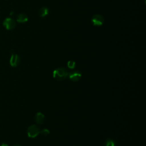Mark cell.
<instances>
[{
    "label": "cell",
    "mask_w": 146,
    "mask_h": 146,
    "mask_svg": "<svg viewBox=\"0 0 146 146\" xmlns=\"http://www.w3.org/2000/svg\"><path fill=\"white\" fill-rule=\"evenodd\" d=\"M0 146H9V145L6 143H2Z\"/></svg>",
    "instance_id": "obj_13"
},
{
    "label": "cell",
    "mask_w": 146,
    "mask_h": 146,
    "mask_svg": "<svg viewBox=\"0 0 146 146\" xmlns=\"http://www.w3.org/2000/svg\"><path fill=\"white\" fill-rule=\"evenodd\" d=\"M68 77L71 81L77 82L81 78L82 74L79 71L74 70L68 72Z\"/></svg>",
    "instance_id": "obj_5"
},
{
    "label": "cell",
    "mask_w": 146,
    "mask_h": 146,
    "mask_svg": "<svg viewBox=\"0 0 146 146\" xmlns=\"http://www.w3.org/2000/svg\"><path fill=\"white\" fill-rule=\"evenodd\" d=\"M13 146H22V145H19V144H15V145H13Z\"/></svg>",
    "instance_id": "obj_14"
},
{
    "label": "cell",
    "mask_w": 146,
    "mask_h": 146,
    "mask_svg": "<svg viewBox=\"0 0 146 146\" xmlns=\"http://www.w3.org/2000/svg\"><path fill=\"white\" fill-rule=\"evenodd\" d=\"M115 141L111 139H107L103 144V146H115Z\"/></svg>",
    "instance_id": "obj_10"
},
{
    "label": "cell",
    "mask_w": 146,
    "mask_h": 146,
    "mask_svg": "<svg viewBox=\"0 0 146 146\" xmlns=\"http://www.w3.org/2000/svg\"><path fill=\"white\" fill-rule=\"evenodd\" d=\"M53 78L57 80H63L68 77V72L64 67H59L54 70Z\"/></svg>",
    "instance_id": "obj_1"
},
{
    "label": "cell",
    "mask_w": 146,
    "mask_h": 146,
    "mask_svg": "<svg viewBox=\"0 0 146 146\" xmlns=\"http://www.w3.org/2000/svg\"><path fill=\"white\" fill-rule=\"evenodd\" d=\"M35 121L39 124H42L44 122L45 117L44 115L41 112H37L35 117Z\"/></svg>",
    "instance_id": "obj_7"
},
{
    "label": "cell",
    "mask_w": 146,
    "mask_h": 146,
    "mask_svg": "<svg viewBox=\"0 0 146 146\" xmlns=\"http://www.w3.org/2000/svg\"><path fill=\"white\" fill-rule=\"evenodd\" d=\"M20 62L19 56L17 54H12L10 59V64L12 67H17Z\"/></svg>",
    "instance_id": "obj_6"
},
{
    "label": "cell",
    "mask_w": 146,
    "mask_h": 146,
    "mask_svg": "<svg viewBox=\"0 0 146 146\" xmlns=\"http://www.w3.org/2000/svg\"><path fill=\"white\" fill-rule=\"evenodd\" d=\"M104 18L100 14H95L91 18V22L94 26H102L104 23Z\"/></svg>",
    "instance_id": "obj_4"
},
{
    "label": "cell",
    "mask_w": 146,
    "mask_h": 146,
    "mask_svg": "<svg viewBox=\"0 0 146 146\" xmlns=\"http://www.w3.org/2000/svg\"><path fill=\"white\" fill-rule=\"evenodd\" d=\"M28 21V17L23 13L19 14L17 16V21L19 23H25Z\"/></svg>",
    "instance_id": "obj_8"
},
{
    "label": "cell",
    "mask_w": 146,
    "mask_h": 146,
    "mask_svg": "<svg viewBox=\"0 0 146 146\" xmlns=\"http://www.w3.org/2000/svg\"><path fill=\"white\" fill-rule=\"evenodd\" d=\"M40 129L36 125H31L27 128V135L29 137L35 138L40 133Z\"/></svg>",
    "instance_id": "obj_2"
},
{
    "label": "cell",
    "mask_w": 146,
    "mask_h": 146,
    "mask_svg": "<svg viewBox=\"0 0 146 146\" xmlns=\"http://www.w3.org/2000/svg\"><path fill=\"white\" fill-rule=\"evenodd\" d=\"M40 133L43 136H47L50 133V131L48 129H43L40 131Z\"/></svg>",
    "instance_id": "obj_12"
},
{
    "label": "cell",
    "mask_w": 146,
    "mask_h": 146,
    "mask_svg": "<svg viewBox=\"0 0 146 146\" xmlns=\"http://www.w3.org/2000/svg\"><path fill=\"white\" fill-rule=\"evenodd\" d=\"M49 13V10L47 7H42L39 10V15L40 17H44Z\"/></svg>",
    "instance_id": "obj_9"
},
{
    "label": "cell",
    "mask_w": 146,
    "mask_h": 146,
    "mask_svg": "<svg viewBox=\"0 0 146 146\" xmlns=\"http://www.w3.org/2000/svg\"><path fill=\"white\" fill-rule=\"evenodd\" d=\"M3 25L7 30H12L14 29L16 25L15 21L11 18H6L3 22Z\"/></svg>",
    "instance_id": "obj_3"
},
{
    "label": "cell",
    "mask_w": 146,
    "mask_h": 146,
    "mask_svg": "<svg viewBox=\"0 0 146 146\" xmlns=\"http://www.w3.org/2000/svg\"><path fill=\"white\" fill-rule=\"evenodd\" d=\"M67 67L70 68V69H74L75 67L76 66V63L73 60H69L67 63Z\"/></svg>",
    "instance_id": "obj_11"
}]
</instances>
